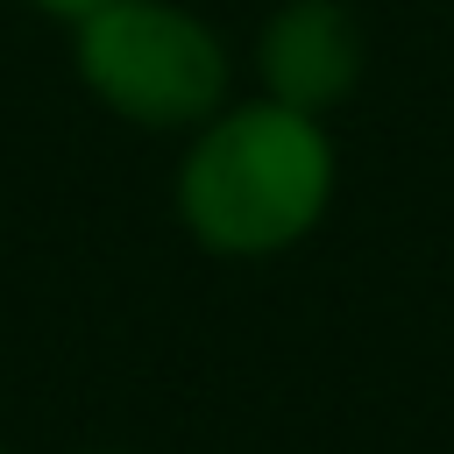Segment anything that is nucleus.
<instances>
[{
    "mask_svg": "<svg viewBox=\"0 0 454 454\" xmlns=\"http://www.w3.org/2000/svg\"><path fill=\"white\" fill-rule=\"evenodd\" d=\"M333 199V149L319 114L284 99L220 106L192 128L177 163V220L213 255H277L312 234Z\"/></svg>",
    "mask_w": 454,
    "mask_h": 454,
    "instance_id": "obj_1",
    "label": "nucleus"
},
{
    "mask_svg": "<svg viewBox=\"0 0 454 454\" xmlns=\"http://www.w3.org/2000/svg\"><path fill=\"white\" fill-rule=\"evenodd\" d=\"M71 71L128 128H199L227 106V43L177 0H99L71 21Z\"/></svg>",
    "mask_w": 454,
    "mask_h": 454,
    "instance_id": "obj_2",
    "label": "nucleus"
},
{
    "mask_svg": "<svg viewBox=\"0 0 454 454\" xmlns=\"http://www.w3.org/2000/svg\"><path fill=\"white\" fill-rule=\"evenodd\" d=\"M255 71H262V99H284L298 114H326L362 78V28L340 0H291L262 21Z\"/></svg>",
    "mask_w": 454,
    "mask_h": 454,
    "instance_id": "obj_3",
    "label": "nucleus"
},
{
    "mask_svg": "<svg viewBox=\"0 0 454 454\" xmlns=\"http://www.w3.org/2000/svg\"><path fill=\"white\" fill-rule=\"evenodd\" d=\"M21 7H28V14H43V21H64V28H71V21H78V14H92L99 0H21Z\"/></svg>",
    "mask_w": 454,
    "mask_h": 454,
    "instance_id": "obj_4",
    "label": "nucleus"
},
{
    "mask_svg": "<svg viewBox=\"0 0 454 454\" xmlns=\"http://www.w3.org/2000/svg\"><path fill=\"white\" fill-rule=\"evenodd\" d=\"M0 454H7V440H0Z\"/></svg>",
    "mask_w": 454,
    "mask_h": 454,
    "instance_id": "obj_5",
    "label": "nucleus"
}]
</instances>
